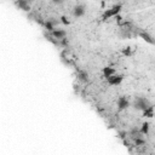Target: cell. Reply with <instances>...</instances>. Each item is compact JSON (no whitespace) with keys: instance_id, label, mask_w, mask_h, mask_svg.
Segmentation results:
<instances>
[{"instance_id":"2","label":"cell","mask_w":155,"mask_h":155,"mask_svg":"<svg viewBox=\"0 0 155 155\" xmlns=\"http://www.w3.org/2000/svg\"><path fill=\"white\" fill-rule=\"evenodd\" d=\"M71 11H73L74 16H76V17H81L82 15H85V12H86V7H85V5L81 4V2H76V4L74 5V7H73Z\"/></svg>"},{"instance_id":"3","label":"cell","mask_w":155,"mask_h":155,"mask_svg":"<svg viewBox=\"0 0 155 155\" xmlns=\"http://www.w3.org/2000/svg\"><path fill=\"white\" fill-rule=\"evenodd\" d=\"M16 5L22 7L23 10H29L30 8V2H28V1H17Z\"/></svg>"},{"instance_id":"1","label":"cell","mask_w":155,"mask_h":155,"mask_svg":"<svg viewBox=\"0 0 155 155\" xmlns=\"http://www.w3.org/2000/svg\"><path fill=\"white\" fill-rule=\"evenodd\" d=\"M120 10H121V4H116V5H114V6H111L110 8H108V10L104 11L103 18H109V17H111V16H116Z\"/></svg>"}]
</instances>
